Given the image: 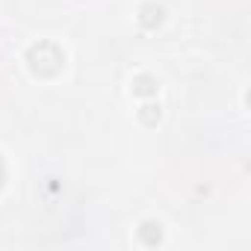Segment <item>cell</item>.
Wrapping results in <instances>:
<instances>
[{
	"mask_svg": "<svg viewBox=\"0 0 251 251\" xmlns=\"http://www.w3.org/2000/svg\"><path fill=\"white\" fill-rule=\"evenodd\" d=\"M27 62H30L33 74H39V77H53V74L62 68L65 53H62L53 42H39V45H33V48H30Z\"/></svg>",
	"mask_w": 251,
	"mask_h": 251,
	"instance_id": "6da1fadb",
	"label": "cell"
},
{
	"mask_svg": "<svg viewBox=\"0 0 251 251\" xmlns=\"http://www.w3.org/2000/svg\"><path fill=\"white\" fill-rule=\"evenodd\" d=\"M139 239H142L145 245H160V239H163L160 222H142V227H139Z\"/></svg>",
	"mask_w": 251,
	"mask_h": 251,
	"instance_id": "7a4b0ae2",
	"label": "cell"
},
{
	"mask_svg": "<svg viewBox=\"0 0 251 251\" xmlns=\"http://www.w3.org/2000/svg\"><path fill=\"white\" fill-rule=\"evenodd\" d=\"M139 21H142V27H157L160 21H163V6H157V3H145L142 9H139Z\"/></svg>",
	"mask_w": 251,
	"mask_h": 251,
	"instance_id": "3957f363",
	"label": "cell"
},
{
	"mask_svg": "<svg viewBox=\"0 0 251 251\" xmlns=\"http://www.w3.org/2000/svg\"><path fill=\"white\" fill-rule=\"evenodd\" d=\"M133 95H139V98L157 95V80H154V77H148V74L136 77V80H133Z\"/></svg>",
	"mask_w": 251,
	"mask_h": 251,
	"instance_id": "277c9868",
	"label": "cell"
},
{
	"mask_svg": "<svg viewBox=\"0 0 251 251\" xmlns=\"http://www.w3.org/2000/svg\"><path fill=\"white\" fill-rule=\"evenodd\" d=\"M139 118H142L145 124H157V121H160V106H157V103H148V106H142Z\"/></svg>",
	"mask_w": 251,
	"mask_h": 251,
	"instance_id": "5b68a950",
	"label": "cell"
},
{
	"mask_svg": "<svg viewBox=\"0 0 251 251\" xmlns=\"http://www.w3.org/2000/svg\"><path fill=\"white\" fill-rule=\"evenodd\" d=\"M3 175H6V169H3V160H0V183H3Z\"/></svg>",
	"mask_w": 251,
	"mask_h": 251,
	"instance_id": "8992f818",
	"label": "cell"
}]
</instances>
